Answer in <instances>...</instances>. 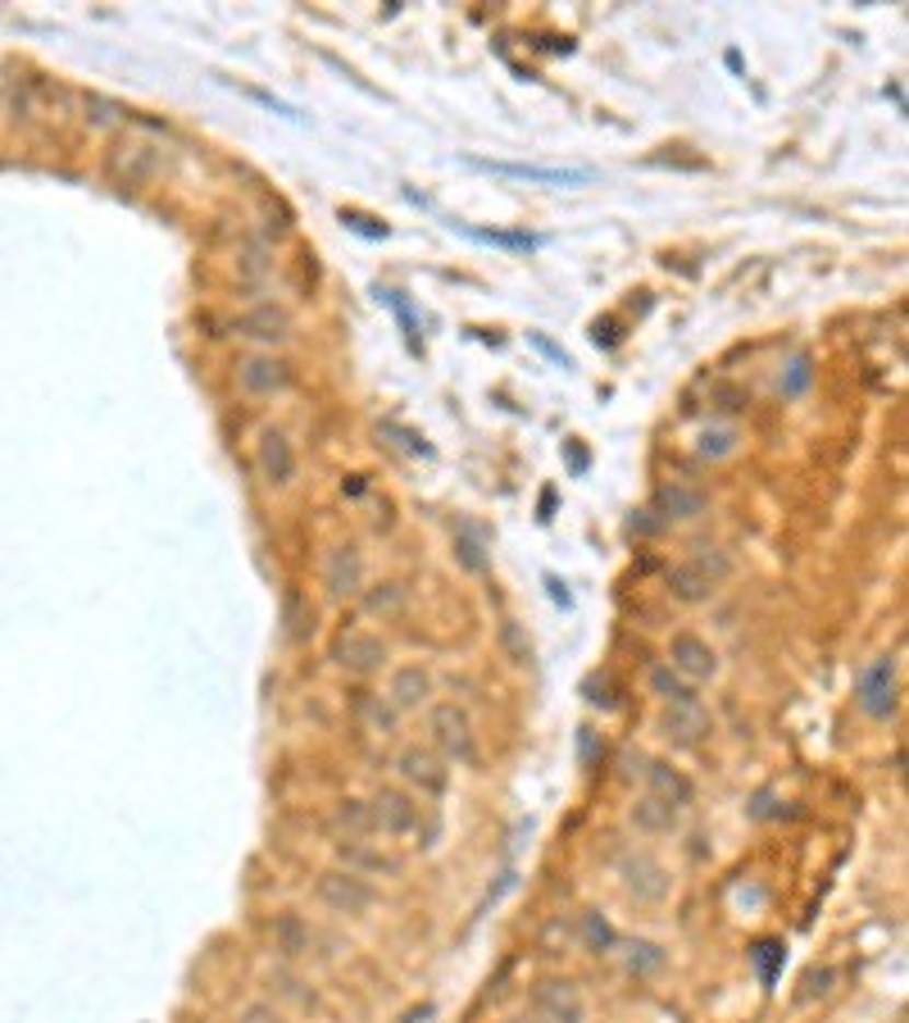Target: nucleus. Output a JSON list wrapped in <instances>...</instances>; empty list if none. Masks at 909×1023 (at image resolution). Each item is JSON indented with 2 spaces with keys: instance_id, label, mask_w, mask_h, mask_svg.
Returning a JSON list of instances; mask_svg holds the SVG:
<instances>
[{
  "instance_id": "obj_1",
  "label": "nucleus",
  "mask_w": 909,
  "mask_h": 1023,
  "mask_svg": "<svg viewBox=\"0 0 909 1023\" xmlns=\"http://www.w3.org/2000/svg\"><path fill=\"white\" fill-rule=\"evenodd\" d=\"M369 819H373V832L382 837H418V847H433L437 841V819L423 815V805L401 788H378L369 796Z\"/></svg>"
},
{
  "instance_id": "obj_2",
  "label": "nucleus",
  "mask_w": 909,
  "mask_h": 1023,
  "mask_svg": "<svg viewBox=\"0 0 909 1023\" xmlns=\"http://www.w3.org/2000/svg\"><path fill=\"white\" fill-rule=\"evenodd\" d=\"M428 733H433V746L441 750V760H446V765H473V760H477L473 719L464 714V705H454V701L433 705V714H428Z\"/></svg>"
},
{
  "instance_id": "obj_3",
  "label": "nucleus",
  "mask_w": 909,
  "mask_h": 1023,
  "mask_svg": "<svg viewBox=\"0 0 909 1023\" xmlns=\"http://www.w3.org/2000/svg\"><path fill=\"white\" fill-rule=\"evenodd\" d=\"M314 896L323 900L332 915H346V919H359V915H369V910L378 906L373 883L359 878V874H350V869H327V874H319Z\"/></svg>"
},
{
  "instance_id": "obj_4",
  "label": "nucleus",
  "mask_w": 909,
  "mask_h": 1023,
  "mask_svg": "<svg viewBox=\"0 0 909 1023\" xmlns=\"http://www.w3.org/2000/svg\"><path fill=\"white\" fill-rule=\"evenodd\" d=\"M855 701H860V710L868 719H877V724H887V719L900 710V682H896V659L891 655H877L873 665L860 669Z\"/></svg>"
},
{
  "instance_id": "obj_5",
  "label": "nucleus",
  "mask_w": 909,
  "mask_h": 1023,
  "mask_svg": "<svg viewBox=\"0 0 909 1023\" xmlns=\"http://www.w3.org/2000/svg\"><path fill=\"white\" fill-rule=\"evenodd\" d=\"M332 665L355 674V678H369V674H378L387 665V646L373 633L346 628V633H337V642H332Z\"/></svg>"
},
{
  "instance_id": "obj_6",
  "label": "nucleus",
  "mask_w": 909,
  "mask_h": 1023,
  "mask_svg": "<svg viewBox=\"0 0 909 1023\" xmlns=\"http://www.w3.org/2000/svg\"><path fill=\"white\" fill-rule=\"evenodd\" d=\"M396 769H401V778L410 782V788H414L418 796H428V801L446 796V788H450V769H446V760L437 756V750L405 746L401 756H396Z\"/></svg>"
},
{
  "instance_id": "obj_7",
  "label": "nucleus",
  "mask_w": 909,
  "mask_h": 1023,
  "mask_svg": "<svg viewBox=\"0 0 909 1023\" xmlns=\"http://www.w3.org/2000/svg\"><path fill=\"white\" fill-rule=\"evenodd\" d=\"M532 1010L545 1023H587V1005H583V991L573 987L568 978H545L532 987Z\"/></svg>"
},
{
  "instance_id": "obj_8",
  "label": "nucleus",
  "mask_w": 909,
  "mask_h": 1023,
  "mask_svg": "<svg viewBox=\"0 0 909 1023\" xmlns=\"http://www.w3.org/2000/svg\"><path fill=\"white\" fill-rule=\"evenodd\" d=\"M669 669H678L687 682H710L718 674V651L695 637V633H674L669 642Z\"/></svg>"
},
{
  "instance_id": "obj_9",
  "label": "nucleus",
  "mask_w": 909,
  "mask_h": 1023,
  "mask_svg": "<svg viewBox=\"0 0 909 1023\" xmlns=\"http://www.w3.org/2000/svg\"><path fill=\"white\" fill-rule=\"evenodd\" d=\"M619 874H623L628 896H636L642 906H651V900H664V896H669V874H664V864H659L655 855H646V851L623 855Z\"/></svg>"
},
{
  "instance_id": "obj_10",
  "label": "nucleus",
  "mask_w": 909,
  "mask_h": 1023,
  "mask_svg": "<svg viewBox=\"0 0 909 1023\" xmlns=\"http://www.w3.org/2000/svg\"><path fill=\"white\" fill-rule=\"evenodd\" d=\"M473 164L500 177H519V183H541V187H583L596 177L591 169H541V164H505V160H473Z\"/></svg>"
},
{
  "instance_id": "obj_11",
  "label": "nucleus",
  "mask_w": 909,
  "mask_h": 1023,
  "mask_svg": "<svg viewBox=\"0 0 909 1023\" xmlns=\"http://www.w3.org/2000/svg\"><path fill=\"white\" fill-rule=\"evenodd\" d=\"M255 464H260V473H264L268 487H287L291 478H296V450H291L287 433L264 428V433H260V446H255Z\"/></svg>"
},
{
  "instance_id": "obj_12",
  "label": "nucleus",
  "mask_w": 909,
  "mask_h": 1023,
  "mask_svg": "<svg viewBox=\"0 0 909 1023\" xmlns=\"http://www.w3.org/2000/svg\"><path fill=\"white\" fill-rule=\"evenodd\" d=\"M323 587H327V596L332 600H346V596H355L359 587H364V555H359V547H337V551H327V560H323Z\"/></svg>"
},
{
  "instance_id": "obj_13",
  "label": "nucleus",
  "mask_w": 909,
  "mask_h": 1023,
  "mask_svg": "<svg viewBox=\"0 0 909 1023\" xmlns=\"http://www.w3.org/2000/svg\"><path fill=\"white\" fill-rule=\"evenodd\" d=\"M337 860H342V869H350V874H359V878H369V874L396 878L401 874V860L378 851V847H369L364 837H342L337 841Z\"/></svg>"
},
{
  "instance_id": "obj_14",
  "label": "nucleus",
  "mask_w": 909,
  "mask_h": 1023,
  "mask_svg": "<svg viewBox=\"0 0 909 1023\" xmlns=\"http://www.w3.org/2000/svg\"><path fill=\"white\" fill-rule=\"evenodd\" d=\"M237 333L251 337V342L283 346L291 337V314L283 306H273V300H264V306H255V310H246V314L237 319Z\"/></svg>"
},
{
  "instance_id": "obj_15",
  "label": "nucleus",
  "mask_w": 909,
  "mask_h": 1023,
  "mask_svg": "<svg viewBox=\"0 0 909 1023\" xmlns=\"http://www.w3.org/2000/svg\"><path fill=\"white\" fill-rule=\"evenodd\" d=\"M241 387L251 391V396H273V391H287L291 387V365L287 359H273V355H251L246 365L237 369Z\"/></svg>"
},
{
  "instance_id": "obj_16",
  "label": "nucleus",
  "mask_w": 909,
  "mask_h": 1023,
  "mask_svg": "<svg viewBox=\"0 0 909 1023\" xmlns=\"http://www.w3.org/2000/svg\"><path fill=\"white\" fill-rule=\"evenodd\" d=\"M428 697H433V674L423 669V665H405V669H396V674H391L387 701L396 705V714H405V710H418V705H428Z\"/></svg>"
},
{
  "instance_id": "obj_17",
  "label": "nucleus",
  "mask_w": 909,
  "mask_h": 1023,
  "mask_svg": "<svg viewBox=\"0 0 909 1023\" xmlns=\"http://www.w3.org/2000/svg\"><path fill=\"white\" fill-rule=\"evenodd\" d=\"M642 778L651 782V796H655V801H664V805H674V809L691 805V796H695V788H691V778H687L682 769H674L669 760H651Z\"/></svg>"
},
{
  "instance_id": "obj_18",
  "label": "nucleus",
  "mask_w": 909,
  "mask_h": 1023,
  "mask_svg": "<svg viewBox=\"0 0 909 1023\" xmlns=\"http://www.w3.org/2000/svg\"><path fill=\"white\" fill-rule=\"evenodd\" d=\"M659 728H664V737L678 742V746H695V742L710 733V714L701 710V701L669 705V710H664V719H659Z\"/></svg>"
},
{
  "instance_id": "obj_19",
  "label": "nucleus",
  "mask_w": 909,
  "mask_h": 1023,
  "mask_svg": "<svg viewBox=\"0 0 909 1023\" xmlns=\"http://www.w3.org/2000/svg\"><path fill=\"white\" fill-rule=\"evenodd\" d=\"M705 505H710L705 492L682 487V483H664L655 492V509H651V515H659V519H701Z\"/></svg>"
},
{
  "instance_id": "obj_20",
  "label": "nucleus",
  "mask_w": 909,
  "mask_h": 1023,
  "mask_svg": "<svg viewBox=\"0 0 909 1023\" xmlns=\"http://www.w3.org/2000/svg\"><path fill=\"white\" fill-rule=\"evenodd\" d=\"M268 938H273V951H278L283 959H300V955H310V946H314V932H310V923L300 919L296 910H283L278 919H273Z\"/></svg>"
},
{
  "instance_id": "obj_21",
  "label": "nucleus",
  "mask_w": 909,
  "mask_h": 1023,
  "mask_svg": "<svg viewBox=\"0 0 909 1023\" xmlns=\"http://www.w3.org/2000/svg\"><path fill=\"white\" fill-rule=\"evenodd\" d=\"M714 587H718V583H714L695 560H682V564L669 568V591H674L678 600H687V606H701V600H710Z\"/></svg>"
},
{
  "instance_id": "obj_22",
  "label": "nucleus",
  "mask_w": 909,
  "mask_h": 1023,
  "mask_svg": "<svg viewBox=\"0 0 909 1023\" xmlns=\"http://www.w3.org/2000/svg\"><path fill=\"white\" fill-rule=\"evenodd\" d=\"M628 819L636 832H646V837H664V832H674L678 828V809L674 805H664L655 796H642L632 809H628Z\"/></svg>"
},
{
  "instance_id": "obj_23",
  "label": "nucleus",
  "mask_w": 909,
  "mask_h": 1023,
  "mask_svg": "<svg viewBox=\"0 0 909 1023\" xmlns=\"http://www.w3.org/2000/svg\"><path fill=\"white\" fill-rule=\"evenodd\" d=\"M651 691H655L664 705H691V701H695V687H691L678 669H669V665H655V669H651Z\"/></svg>"
},
{
  "instance_id": "obj_24",
  "label": "nucleus",
  "mask_w": 909,
  "mask_h": 1023,
  "mask_svg": "<svg viewBox=\"0 0 909 1023\" xmlns=\"http://www.w3.org/2000/svg\"><path fill=\"white\" fill-rule=\"evenodd\" d=\"M782 959H786V946H782L778 938H760V942L750 946V965H755V974H760V982H764V987H773V982H778Z\"/></svg>"
},
{
  "instance_id": "obj_25",
  "label": "nucleus",
  "mask_w": 909,
  "mask_h": 1023,
  "mask_svg": "<svg viewBox=\"0 0 909 1023\" xmlns=\"http://www.w3.org/2000/svg\"><path fill=\"white\" fill-rule=\"evenodd\" d=\"M332 824H337L346 837H369L373 832V819H369V801H337V809H332Z\"/></svg>"
},
{
  "instance_id": "obj_26",
  "label": "nucleus",
  "mask_w": 909,
  "mask_h": 1023,
  "mask_svg": "<svg viewBox=\"0 0 909 1023\" xmlns=\"http://www.w3.org/2000/svg\"><path fill=\"white\" fill-rule=\"evenodd\" d=\"M583 942H587L591 955H610L619 946V932H614V923L605 919L600 910H587L583 915Z\"/></svg>"
},
{
  "instance_id": "obj_27",
  "label": "nucleus",
  "mask_w": 909,
  "mask_h": 1023,
  "mask_svg": "<svg viewBox=\"0 0 909 1023\" xmlns=\"http://www.w3.org/2000/svg\"><path fill=\"white\" fill-rule=\"evenodd\" d=\"M460 232H469L473 242L505 246V251H537L541 246V237H532V232H487V228H460Z\"/></svg>"
},
{
  "instance_id": "obj_28",
  "label": "nucleus",
  "mask_w": 909,
  "mask_h": 1023,
  "mask_svg": "<svg viewBox=\"0 0 909 1023\" xmlns=\"http://www.w3.org/2000/svg\"><path fill=\"white\" fill-rule=\"evenodd\" d=\"M401 606H405V587H401V583H378L369 596H364V610H369V614H382V619H391Z\"/></svg>"
},
{
  "instance_id": "obj_29",
  "label": "nucleus",
  "mask_w": 909,
  "mask_h": 1023,
  "mask_svg": "<svg viewBox=\"0 0 909 1023\" xmlns=\"http://www.w3.org/2000/svg\"><path fill=\"white\" fill-rule=\"evenodd\" d=\"M128 183H141V177H150L160 169V150L156 146H146V141H128Z\"/></svg>"
},
{
  "instance_id": "obj_30",
  "label": "nucleus",
  "mask_w": 909,
  "mask_h": 1023,
  "mask_svg": "<svg viewBox=\"0 0 909 1023\" xmlns=\"http://www.w3.org/2000/svg\"><path fill=\"white\" fill-rule=\"evenodd\" d=\"M664 969V951L655 942H632L628 946V974L646 978V974H659Z\"/></svg>"
},
{
  "instance_id": "obj_31",
  "label": "nucleus",
  "mask_w": 909,
  "mask_h": 1023,
  "mask_svg": "<svg viewBox=\"0 0 909 1023\" xmlns=\"http://www.w3.org/2000/svg\"><path fill=\"white\" fill-rule=\"evenodd\" d=\"M314 619V610L300 606V591H287L283 596V633L296 642V637H306V623Z\"/></svg>"
},
{
  "instance_id": "obj_32",
  "label": "nucleus",
  "mask_w": 909,
  "mask_h": 1023,
  "mask_svg": "<svg viewBox=\"0 0 909 1023\" xmlns=\"http://www.w3.org/2000/svg\"><path fill=\"white\" fill-rule=\"evenodd\" d=\"M583 691H587V701L596 705V710H619V697H614V678L610 674H591L587 682H583Z\"/></svg>"
},
{
  "instance_id": "obj_33",
  "label": "nucleus",
  "mask_w": 909,
  "mask_h": 1023,
  "mask_svg": "<svg viewBox=\"0 0 909 1023\" xmlns=\"http://www.w3.org/2000/svg\"><path fill=\"white\" fill-rule=\"evenodd\" d=\"M124 114H128L124 105H114V101H105V96H87V118H91L96 128H114Z\"/></svg>"
},
{
  "instance_id": "obj_34",
  "label": "nucleus",
  "mask_w": 909,
  "mask_h": 1023,
  "mask_svg": "<svg viewBox=\"0 0 909 1023\" xmlns=\"http://www.w3.org/2000/svg\"><path fill=\"white\" fill-rule=\"evenodd\" d=\"M359 714L369 719L378 733H391V728H396V705L382 701V697H378V701H359Z\"/></svg>"
},
{
  "instance_id": "obj_35",
  "label": "nucleus",
  "mask_w": 909,
  "mask_h": 1023,
  "mask_svg": "<svg viewBox=\"0 0 909 1023\" xmlns=\"http://www.w3.org/2000/svg\"><path fill=\"white\" fill-rule=\"evenodd\" d=\"M691 560H695V564H701V568H705V574H710L714 583H723L727 574H733V560H727V555H723L718 547H701V551H695Z\"/></svg>"
},
{
  "instance_id": "obj_36",
  "label": "nucleus",
  "mask_w": 909,
  "mask_h": 1023,
  "mask_svg": "<svg viewBox=\"0 0 909 1023\" xmlns=\"http://www.w3.org/2000/svg\"><path fill=\"white\" fill-rule=\"evenodd\" d=\"M273 987H278L287 1001H296L300 1010H314V991H306V982H300V978H291V974H273Z\"/></svg>"
},
{
  "instance_id": "obj_37",
  "label": "nucleus",
  "mask_w": 909,
  "mask_h": 1023,
  "mask_svg": "<svg viewBox=\"0 0 909 1023\" xmlns=\"http://www.w3.org/2000/svg\"><path fill=\"white\" fill-rule=\"evenodd\" d=\"M809 387V355H796L792 365H786V378H782V396H801Z\"/></svg>"
},
{
  "instance_id": "obj_38",
  "label": "nucleus",
  "mask_w": 909,
  "mask_h": 1023,
  "mask_svg": "<svg viewBox=\"0 0 909 1023\" xmlns=\"http://www.w3.org/2000/svg\"><path fill=\"white\" fill-rule=\"evenodd\" d=\"M733 446H737V433L718 428V433H705V437H701V456H710V460H723V456H733Z\"/></svg>"
},
{
  "instance_id": "obj_39",
  "label": "nucleus",
  "mask_w": 909,
  "mask_h": 1023,
  "mask_svg": "<svg viewBox=\"0 0 909 1023\" xmlns=\"http://www.w3.org/2000/svg\"><path fill=\"white\" fill-rule=\"evenodd\" d=\"M382 433H387V437H396V441H401V446L410 450V456H433V446H428V441H423L418 433H410V428H401V424H382Z\"/></svg>"
},
{
  "instance_id": "obj_40",
  "label": "nucleus",
  "mask_w": 909,
  "mask_h": 1023,
  "mask_svg": "<svg viewBox=\"0 0 909 1023\" xmlns=\"http://www.w3.org/2000/svg\"><path fill=\"white\" fill-rule=\"evenodd\" d=\"M454 551H460V564H464V568H473V574H477V568H487V560H482V547L473 541V532H460V541H454Z\"/></svg>"
},
{
  "instance_id": "obj_41",
  "label": "nucleus",
  "mask_w": 909,
  "mask_h": 1023,
  "mask_svg": "<svg viewBox=\"0 0 909 1023\" xmlns=\"http://www.w3.org/2000/svg\"><path fill=\"white\" fill-rule=\"evenodd\" d=\"M832 982H837V974H832V969H809V974H805V1001L828 997Z\"/></svg>"
},
{
  "instance_id": "obj_42",
  "label": "nucleus",
  "mask_w": 909,
  "mask_h": 1023,
  "mask_svg": "<svg viewBox=\"0 0 909 1023\" xmlns=\"http://www.w3.org/2000/svg\"><path fill=\"white\" fill-rule=\"evenodd\" d=\"M237 1023H287V1019H283L278 1010H273L268 1001H251L246 1010H241V1014H237Z\"/></svg>"
},
{
  "instance_id": "obj_43",
  "label": "nucleus",
  "mask_w": 909,
  "mask_h": 1023,
  "mask_svg": "<svg viewBox=\"0 0 909 1023\" xmlns=\"http://www.w3.org/2000/svg\"><path fill=\"white\" fill-rule=\"evenodd\" d=\"M241 92H246V96H251V101H260V105H268V110H273V114H287V118H300V114H296V110H291V105H283V101H273V96H268V92H260V87H241Z\"/></svg>"
},
{
  "instance_id": "obj_44",
  "label": "nucleus",
  "mask_w": 909,
  "mask_h": 1023,
  "mask_svg": "<svg viewBox=\"0 0 909 1023\" xmlns=\"http://www.w3.org/2000/svg\"><path fill=\"white\" fill-rule=\"evenodd\" d=\"M342 223H350V228H359V232H369V237H387L382 228H373V219H364V215H355V209H342Z\"/></svg>"
},
{
  "instance_id": "obj_45",
  "label": "nucleus",
  "mask_w": 909,
  "mask_h": 1023,
  "mask_svg": "<svg viewBox=\"0 0 909 1023\" xmlns=\"http://www.w3.org/2000/svg\"><path fill=\"white\" fill-rule=\"evenodd\" d=\"M591 337H596V346H614V342H619V333H614V319L596 323V327H591Z\"/></svg>"
},
{
  "instance_id": "obj_46",
  "label": "nucleus",
  "mask_w": 909,
  "mask_h": 1023,
  "mask_svg": "<svg viewBox=\"0 0 909 1023\" xmlns=\"http://www.w3.org/2000/svg\"><path fill=\"white\" fill-rule=\"evenodd\" d=\"M532 342H537V346H541V350H545V355H551V359H555V365H564V369H568V365H573V359H568V355H564V350H560V346H551V342H545V337H541V333H532Z\"/></svg>"
},
{
  "instance_id": "obj_47",
  "label": "nucleus",
  "mask_w": 909,
  "mask_h": 1023,
  "mask_svg": "<svg viewBox=\"0 0 909 1023\" xmlns=\"http://www.w3.org/2000/svg\"><path fill=\"white\" fill-rule=\"evenodd\" d=\"M646 756H632V750H628V756H623V778H636V773H646Z\"/></svg>"
},
{
  "instance_id": "obj_48",
  "label": "nucleus",
  "mask_w": 909,
  "mask_h": 1023,
  "mask_svg": "<svg viewBox=\"0 0 909 1023\" xmlns=\"http://www.w3.org/2000/svg\"><path fill=\"white\" fill-rule=\"evenodd\" d=\"M423 1019H433V1005H418V1010H410V1014H401L396 1023H423Z\"/></svg>"
}]
</instances>
